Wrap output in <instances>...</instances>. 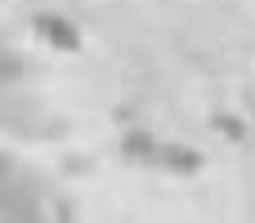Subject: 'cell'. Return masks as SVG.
Segmentation results:
<instances>
[]
</instances>
